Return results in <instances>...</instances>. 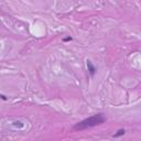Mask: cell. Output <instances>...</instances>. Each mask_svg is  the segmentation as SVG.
Returning <instances> with one entry per match:
<instances>
[{"mask_svg":"<svg viewBox=\"0 0 141 141\" xmlns=\"http://www.w3.org/2000/svg\"><path fill=\"white\" fill-rule=\"evenodd\" d=\"M106 121V118L104 116V113H96L94 116H91L88 118H86L84 120L77 122L75 126L73 127V129L75 131H82V130H86L88 128H93L96 126H99V125L104 124Z\"/></svg>","mask_w":141,"mask_h":141,"instance_id":"cell-1","label":"cell"},{"mask_svg":"<svg viewBox=\"0 0 141 141\" xmlns=\"http://www.w3.org/2000/svg\"><path fill=\"white\" fill-rule=\"evenodd\" d=\"M86 64H87V68H88V72H89V75L91 76H94L96 74V70H97V68L95 67V66L93 65V63L89 60H87L86 61Z\"/></svg>","mask_w":141,"mask_h":141,"instance_id":"cell-2","label":"cell"},{"mask_svg":"<svg viewBox=\"0 0 141 141\" xmlns=\"http://www.w3.org/2000/svg\"><path fill=\"white\" fill-rule=\"evenodd\" d=\"M125 134H126V130H125V129H120V130H118V131H117V134H115V135H113V137H115V138H117V137L124 136Z\"/></svg>","mask_w":141,"mask_h":141,"instance_id":"cell-3","label":"cell"}]
</instances>
